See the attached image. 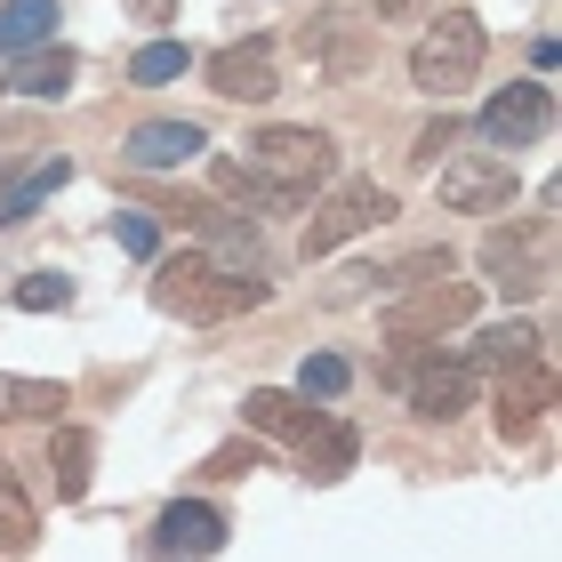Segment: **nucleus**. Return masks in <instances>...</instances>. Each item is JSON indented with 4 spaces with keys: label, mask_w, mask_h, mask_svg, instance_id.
Returning <instances> with one entry per match:
<instances>
[{
    "label": "nucleus",
    "mask_w": 562,
    "mask_h": 562,
    "mask_svg": "<svg viewBox=\"0 0 562 562\" xmlns=\"http://www.w3.org/2000/svg\"><path fill=\"white\" fill-rule=\"evenodd\" d=\"M370 281H378V266H353V273H338V281H329L322 297H329V305H353V297L370 290Z\"/></svg>",
    "instance_id": "c85d7f7f"
},
{
    "label": "nucleus",
    "mask_w": 562,
    "mask_h": 562,
    "mask_svg": "<svg viewBox=\"0 0 562 562\" xmlns=\"http://www.w3.org/2000/svg\"><path fill=\"white\" fill-rule=\"evenodd\" d=\"M137 24H177V0H130Z\"/></svg>",
    "instance_id": "2f4dec72"
},
{
    "label": "nucleus",
    "mask_w": 562,
    "mask_h": 562,
    "mask_svg": "<svg viewBox=\"0 0 562 562\" xmlns=\"http://www.w3.org/2000/svg\"><path fill=\"white\" fill-rule=\"evenodd\" d=\"M386 378L411 394V411L434 418V426H450L458 411H474V394H482V370L467 362V353H442V346H411Z\"/></svg>",
    "instance_id": "20e7f679"
},
{
    "label": "nucleus",
    "mask_w": 562,
    "mask_h": 562,
    "mask_svg": "<svg viewBox=\"0 0 562 562\" xmlns=\"http://www.w3.org/2000/svg\"><path fill=\"white\" fill-rule=\"evenodd\" d=\"M249 169H258L273 193L305 201V193H322L329 177H338V145H329V130H290V121H273V130L249 137Z\"/></svg>",
    "instance_id": "7ed1b4c3"
},
{
    "label": "nucleus",
    "mask_w": 562,
    "mask_h": 562,
    "mask_svg": "<svg viewBox=\"0 0 562 562\" xmlns=\"http://www.w3.org/2000/svg\"><path fill=\"white\" fill-rule=\"evenodd\" d=\"M89 467H97V442L81 426H57L48 434V474H57V498L72 506V498H89Z\"/></svg>",
    "instance_id": "a211bd4d"
},
{
    "label": "nucleus",
    "mask_w": 562,
    "mask_h": 562,
    "mask_svg": "<svg viewBox=\"0 0 562 562\" xmlns=\"http://www.w3.org/2000/svg\"><path fill=\"white\" fill-rule=\"evenodd\" d=\"M346 378H353V370L338 362V353H305V370H297V394H305V402H338V394H346Z\"/></svg>",
    "instance_id": "a878e982"
},
{
    "label": "nucleus",
    "mask_w": 562,
    "mask_h": 562,
    "mask_svg": "<svg viewBox=\"0 0 562 562\" xmlns=\"http://www.w3.org/2000/svg\"><path fill=\"white\" fill-rule=\"evenodd\" d=\"M33 539H41V506L9 467H0V554H24Z\"/></svg>",
    "instance_id": "aec40b11"
},
{
    "label": "nucleus",
    "mask_w": 562,
    "mask_h": 562,
    "mask_svg": "<svg viewBox=\"0 0 562 562\" xmlns=\"http://www.w3.org/2000/svg\"><path fill=\"white\" fill-rule=\"evenodd\" d=\"M153 305L186 322H234L249 305H266V273H234L201 249H177V258H153Z\"/></svg>",
    "instance_id": "f257e3e1"
},
{
    "label": "nucleus",
    "mask_w": 562,
    "mask_h": 562,
    "mask_svg": "<svg viewBox=\"0 0 562 562\" xmlns=\"http://www.w3.org/2000/svg\"><path fill=\"white\" fill-rule=\"evenodd\" d=\"M547 241H554V225H547V217H515V225H498V234L482 241V273H491L506 297H539V290H547Z\"/></svg>",
    "instance_id": "0eeeda50"
},
{
    "label": "nucleus",
    "mask_w": 562,
    "mask_h": 562,
    "mask_svg": "<svg viewBox=\"0 0 562 562\" xmlns=\"http://www.w3.org/2000/svg\"><path fill=\"white\" fill-rule=\"evenodd\" d=\"M547 130H554V89L547 81H515V89H498L491 105H482V137H491L498 153L539 145Z\"/></svg>",
    "instance_id": "1a4fd4ad"
},
{
    "label": "nucleus",
    "mask_w": 562,
    "mask_h": 562,
    "mask_svg": "<svg viewBox=\"0 0 562 562\" xmlns=\"http://www.w3.org/2000/svg\"><path fill=\"white\" fill-rule=\"evenodd\" d=\"M305 57H322L329 72H353V65H362V24H353V16L305 24Z\"/></svg>",
    "instance_id": "4be33fe9"
},
{
    "label": "nucleus",
    "mask_w": 562,
    "mask_h": 562,
    "mask_svg": "<svg viewBox=\"0 0 562 562\" xmlns=\"http://www.w3.org/2000/svg\"><path fill=\"white\" fill-rule=\"evenodd\" d=\"M210 177H217V193H234V201H258V210H297V201H290V193H273L249 161H217Z\"/></svg>",
    "instance_id": "b1692460"
},
{
    "label": "nucleus",
    "mask_w": 562,
    "mask_h": 562,
    "mask_svg": "<svg viewBox=\"0 0 562 562\" xmlns=\"http://www.w3.org/2000/svg\"><path fill=\"white\" fill-rule=\"evenodd\" d=\"M241 418L258 426V434H273V442H305V434L322 426V411H314V402H305V394H281V386H249Z\"/></svg>",
    "instance_id": "ddd939ff"
},
{
    "label": "nucleus",
    "mask_w": 562,
    "mask_h": 562,
    "mask_svg": "<svg viewBox=\"0 0 562 562\" xmlns=\"http://www.w3.org/2000/svg\"><path fill=\"white\" fill-rule=\"evenodd\" d=\"M16 89L33 97V105H57L72 89V48H33V57H16Z\"/></svg>",
    "instance_id": "412c9836"
},
{
    "label": "nucleus",
    "mask_w": 562,
    "mask_h": 562,
    "mask_svg": "<svg viewBox=\"0 0 562 562\" xmlns=\"http://www.w3.org/2000/svg\"><path fill=\"white\" fill-rule=\"evenodd\" d=\"M210 153V137H201V121H137L130 145H121V161H137V169H186Z\"/></svg>",
    "instance_id": "f8f14e48"
},
{
    "label": "nucleus",
    "mask_w": 562,
    "mask_h": 562,
    "mask_svg": "<svg viewBox=\"0 0 562 562\" xmlns=\"http://www.w3.org/2000/svg\"><path fill=\"white\" fill-rule=\"evenodd\" d=\"M113 234H121V249H130V258H161V225H153L145 210H121Z\"/></svg>",
    "instance_id": "cd10ccee"
},
{
    "label": "nucleus",
    "mask_w": 562,
    "mask_h": 562,
    "mask_svg": "<svg viewBox=\"0 0 562 562\" xmlns=\"http://www.w3.org/2000/svg\"><path fill=\"white\" fill-rule=\"evenodd\" d=\"M547 402H554V370L539 362V353H530V362H515V370H498V394H491L498 442H522V434H539Z\"/></svg>",
    "instance_id": "9d476101"
},
{
    "label": "nucleus",
    "mask_w": 562,
    "mask_h": 562,
    "mask_svg": "<svg viewBox=\"0 0 562 562\" xmlns=\"http://www.w3.org/2000/svg\"><path fill=\"white\" fill-rule=\"evenodd\" d=\"M474 305H482L474 281H450V273L411 281V290H394V305H386V338L394 346H426V338H442V329H467Z\"/></svg>",
    "instance_id": "39448f33"
},
{
    "label": "nucleus",
    "mask_w": 562,
    "mask_h": 562,
    "mask_svg": "<svg viewBox=\"0 0 562 562\" xmlns=\"http://www.w3.org/2000/svg\"><path fill=\"white\" fill-rule=\"evenodd\" d=\"M530 353H539V329H530V322H498V329H482V338H474L467 362L474 370H515V362H530Z\"/></svg>",
    "instance_id": "5701e85b"
},
{
    "label": "nucleus",
    "mask_w": 562,
    "mask_h": 562,
    "mask_svg": "<svg viewBox=\"0 0 562 562\" xmlns=\"http://www.w3.org/2000/svg\"><path fill=\"white\" fill-rule=\"evenodd\" d=\"M57 411H72V386H65V378H16V370H0V426L57 418Z\"/></svg>",
    "instance_id": "2eb2a0df"
},
{
    "label": "nucleus",
    "mask_w": 562,
    "mask_h": 562,
    "mask_svg": "<svg viewBox=\"0 0 562 562\" xmlns=\"http://www.w3.org/2000/svg\"><path fill=\"white\" fill-rule=\"evenodd\" d=\"M161 547L186 554V562L217 554L225 547V515H217V506H201V498H177V506H161Z\"/></svg>",
    "instance_id": "4468645a"
},
{
    "label": "nucleus",
    "mask_w": 562,
    "mask_h": 562,
    "mask_svg": "<svg viewBox=\"0 0 562 562\" xmlns=\"http://www.w3.org/2000/svg\"><path fill=\"white\" fill-rule=\"evenodd\" d=\"M482 48H491L482 16H474V9H442V16L418 33V48H411V89H426V97H442V105H450L458 89H474Z\"/></svg>",
    "instance_id": "f03ea898"
},
{
    "label": "nucleus",
    "mask_w": 562,
    "mask_h": 562,
    "mask_svg": "<svg viewBox=\"0 0 562 562\" xmlns=\"http://www.w3.org/2000/svg\"><path fill=\"white\" fill-rule=\"evenodd\" d=\"M370 9L386 16V24H411V16H426V9H434V0H370Z\"/></svg>",
    "instance_id": "7c9ffc66"
},
{
    "label": "nucleus",
    "mask_w": 562,
    "mask_h": 562,
    "mask_svg": "<svg viewBox=\"0 0 562 562\" xmlns=\"http://www.w3.org/2000/svg\"><path fill=\"white\" fill-rule=\"evenodd\" d=\"M442 210L450 217H506L515 210V169H506V153H458L442 161Z\"/></svg>",
    "instance_id": "6e6552de"
},
{
    "label": "nucleus",
    "mask_w": 562,
    "mask_h": 562,
    "mask_svg": "<svg viewBox=\"0 0 562 562\" xmlns=\"http://www.w3.org/2000/svg\"><path fill=\"white\" fill-rule=\"evenodd\" d=\"M57 41V0H9L0 9V57H33V48Z\"/></svg>",
    "instance_id": "dca6fc26"
},
{
    "label": "nucleus",
    "mask_w": 562,
    "mask_h": 562,
    "mask_svg": "<svg viewBox=\"0 0 562 562\" xmlns=\"http://www.w3.org/2000/svg\"><path fill=\"white\" fill-rule=\"evenodd\" d=\"M210 89L225 97V105H266V97H281V65L266 41H234L210 57Z\"/></svg>",
    "instance_id": "9b49d317"
},
{
    "label": "nucleus",
    "mask_w": 562,
    "mask_h": 562,
    "mask_svg": "<svg viewBox=\"0 0 562 562\" xmlns=\"http://www.w3.org/2000/svg\"><path fill=\"white\" fill-rule=\"evenodd\" d=\"M450 137H458V121L442 113V121H434V130L418 137V153H411V161H442V153H450Z\"/></svg>",
    "instance_id": "c756f323"
},
{
    "label": "nucleus",
    "mask_w": 562,
    "mask_h": 562,
    "mask_svg": "<svg viewBox=\"0 0 562 562\" xmlns=\"http://www.w3.org/2000/svg\"><path fill=\"white\" fill-rule=\"evenodd\" d=\"M353 458H362V434H353V426L322 418L314 434H305V474H314V482H338V474L353 467Z\"/></svg>",
    "instance_id": "6ab92c4d"
},
{
    "label": "nucleus",
    "mask_w": 562,
    "mask_h": 562,
    "mask_svg": "<svg viewBox=\"0 0 562 562\" xmlns=\"http://www.w3.org/2000/svg\"><path fill=\"white\" fill-rule=\"evenodd\" d=\"M65 177H72V161H65V153H41V161L16 177V186H0V225H24V217H33L48 193L65 186Z\"/></svg>",
    "instance_id": "f3484780"
},
{
    "label": "nucleus",
    "mask_w": 562,
    "mask_h": 562,
    "mask_svg": "<svg viewBox=\"0 0 562 562\" xmlns=\"http://www.w3.org/2000/svg\"><path fill=\"white\" fill-rule=\"evenodd\" d=\"M386 217H394V193H386V186H370V177H353V186H338L314 217H305L297 249H305V258H329V249L362 241L370 225H386Z\"/></svg>",
    "instance_id": "423d86ee"
},
{
    "label": "nucleus",
    "mask_w": 562,
    "mask_h": 562,
    "mask_svg": "<svg viewBox=\"0 0 562 562\" xmlns=\"http://www.w3.org/2000/svg\"><path fill=\"white\" fill-rule=\"evenodd\" d=\"M130 72H137L145 89H161V81H177V72H186V48H177V41H145L137 57H130Z\"/></svg>",
    "instance_id": "bb28decb"
},
{
    "label": "nucleus",
    "mask_w": 562,
    "mask_h": 562,
    "mask_svg": "<svg viewBox=\"0 0 562 562\" xmlns=\"http://www.w3.org/2000/svg\"><path fill=\"white\" fill-rule=\"evenodd\" d=\"M9 297L24 305V314H65V305H72V281H65V273H24Z\"/></svg>",
    "instance_id": "393cba45"
}]
</instances>
